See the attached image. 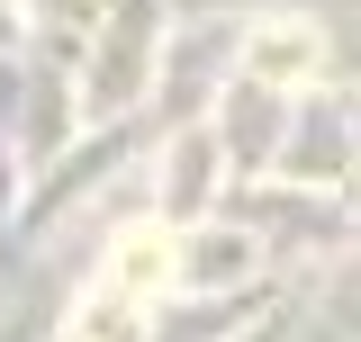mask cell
<instances>
[{
	"mask_svg": "<svg viewBox=\"0 0 361 342\" xmlns=\"http://www.w3.org/2000/svg\"><path fill=\"white\" fill-rule=\"evenodd\" d=\"M163 270H172V243H163V234H127V243H118V261H109V289H118V298H135V289H154Z\"/></svg>",
	"mask_w": 361,
	"mask_h": 342,
	"instance_id": "obj_1",
	"label": "cell"
},
{
	"mask_svg": "<svg viewBox=\"0 0 361 342\" xmlns=\"http://www.w3.org/2000/svg\"><path fill=\"white\" fill-rule=\"evenodd\" d=\"M316 63V37L307 27H271L262 45H253V72H271V82H289V72H307Z\"/></svg>",
	"mask_w": 361,
	"mask_h": 342,
	"instance_id": "obj_2",
	"label": "cell"
},
{
	"mask_svg": "<svg viewBox=\"0 0 361 342\" xmlns=\"http://www.w3.org/2000/svg\"><path fill=\"white\" fill-rule=\"evenodd\" d=\"M82 342H135V298H118V289H99L82 315Z\"/></svg>",
	"mask_w": 361,
	"mask_h": 342,
	"instance_id": "obj_3",
	"label": "cell"
},
{
	"mask_svg": "<svg viewBox=\"0 0 361 342\" xmlns=\"http://www.w3.org/2000/svg\"><path fill=\"white\" fill-rule=\"evenodd\" d=\"M54 9H90V0H54Z\"/></svg>",
	"mask_w": 361,
	"mask_h": 342,
	"instance_id": "obj_4",
	"label": "cell"
}]
</instances>
